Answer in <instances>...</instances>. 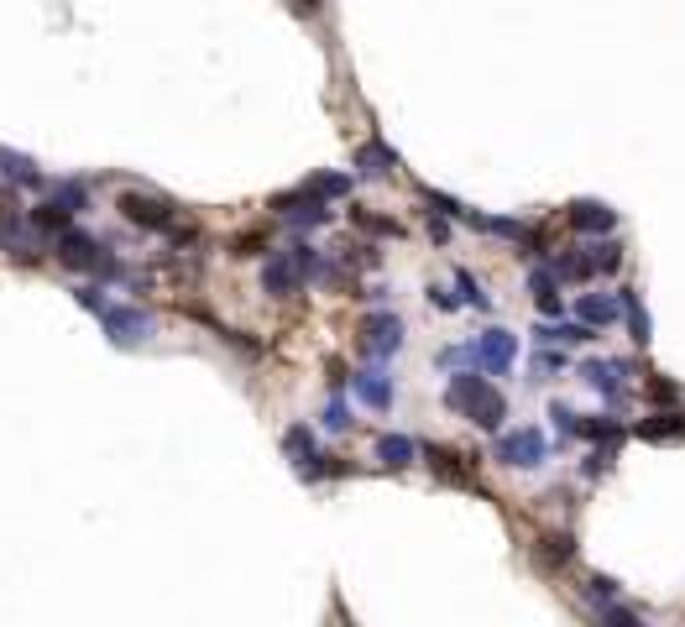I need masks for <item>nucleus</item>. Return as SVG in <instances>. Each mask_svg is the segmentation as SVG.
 I'll list each match as a JSON object with an SVG mask.
<instances>
[{
  "label": "nucleus",
  "instance_id": "1",
  "mask_svg": "<svg viewBox=\"0 0 685 627\" xmlns=\"http://www.w3.org/2000/svg\"><path fill=\"white\" fill-rule=\"evenodd\" d=\"M445 408L471 418V424L487 429V434H497L502 418H508V398H502L487 377H476V371H455L450 387H445Z\"/></svg>",
  "mask_w": 685,
  "mask_h": 627
},
{
  "label": "nucleus",
  "instance_id": "2",
  "mask_svg": "<svg viewBox=\"0 0 685 627\" xmlns=\"http://www.w3.org/2000/svg\"><path fill=\"white\" fill-rule=\"evenodd\" d=\"M0 251L16 262H37L42 257V230L32 225V215H21L16 204H0Z\"/></svg>",
  "mask_w": 685,
  "mask_h": 627
},
{
  "label": "nucleus",
  "instance_id": "3",
  "mask_svg": "<svg viewBox=\"0 0 685 627\" xmlns=\"http://www.w3.org/2000/svg\"><path fill=\"white\" fill-rule=\"evenodd\" d=\"M356 351L367 361H387L403 351V319L398 314H367L356 330Z\"/></svg>",
  "mask_w": 685,
  "mask_h": 627
},
{
  "label": "nucleus",
  "instance_id": "4",
  "mask_svg": "<svg viewBox=\"0 0 685 627\" xmlns=\"http://www.w3.org/2000/svg\"><path fill=\"white\" fill-rule=\"evenodd\" d=\"M544 434L539 429H513V434H502L497 439V460L502 466H513V471H534V466H544Z\"/></svg>",
  "mask_w": 685,
  "mask_h": 627
},
{
  "label": "nucleus",
  "instance_id": "5",
  "mask_svg": "<svg viewBox=\"0 0 685 627\" xmlns=\"http://www.w3.org/2000/svg\"><path fill=\"white\" fill-rule=\"evenodd\" d=\"M272 209L288 220V225H299V230H314V225H330V199H319L314 189H299V194H278L272 199Z\"/></svg>",
  "mask_w": 685,
  "mask_h": 627
},
{
  "label": "nucleus",
  "instance_id": "6",
  "mask_svg": "<svg viewBox=\"0 0 685 627\" xmlns=\"http://www.w3.org/2000/svg\"><path fill=\"white\" fill-rule=\"evenodd\" d=\"M518 361V335L513 330H482L476 335V366L492 371V377H508Z\"/></svg>",
  "mask_w": 685,
  "mask_h": 627
},
{
  "label": "nucleus",
  "instance_id": "7",
  "mask_svg": "<svg viewBox=\"0 0 685 627\" xmlns=\"http://www.w3.org/2000/svg\"><path fill=\"white\" fill-rule=\"evenodd\" d=\"M53 251H58V262L74 267V272H100V262H105V246L95 236H84V230H74V225L53 241Z\"/></svg>",
  "mask_w": 685,
  "mask_h": 627
},
{
  "label": "nucleus",
  "instance_id": "8",
  "mask_svg": "<svg viewBox=\"0 0 685 627\" xmlns=\"http://www.w3.org/2000/svg\"><path fill=\"white\" fill-rule=\"evenodd\" d=\"M304 277H309L304 262L293 257V251H278V257L262 267V293H267V298H288V293L304 288Z\"/></svg>",
  "mask_w": 685,
  "mask_h": 627
},
{
  "label": "nucleus",
  "instance_id": "9",
  "mask_svg": "<svg viewBox=\"0 0 685 627\" xmlns=\"http://www.w3.org/2000/svg\"><path fill=\"white\" fill-rule=\"evenodd\" d=\"M105 319V335H110V345H142L147 335H152V314L147 309H105L100 314Z\"/></svg>",
  "mask_w": 685,
  "mask_h": 627
},
{
  "label": "nucleus",
  "instance_id": "10",
  "mask_svg": "<svg viewBox=\"0 0 685 627\" xmlns=\"http://www.w3.org/2000/svg\"><path fill=\"white\" fill-rule=\"evenodd\" d=\"M628 361H586L581 366V382L591 387V392H602L607 403H623L628 398V387H623V377H628Z\"/></svg>",
  "mask_w": 685,
  "mask_h": 627
},
{
  "label": "nucleus",
  "instance_id": "11",
  "mask_svg": "<svg viewBox=\"0 0 685 627\" xmlns=\"http://www.w3.org/2000/svg\"><path fill=\"white\" fill-rule=\"evenodd\" d=\"M121 215L142 230H168L173 225V204L168 199H152V194H121Z\"/></svg>",
  "mask_w": 685,
  "mask_h": 627
},
{
  "label": "nucleus",
  "instance_id": "12",
  "mask_svg": "<svg viewBox=\"0 0 685 627\" xmlns=\"http://www.w3.org/2000/svg\"><path fill=\"white\" fill-rule=\"evenodd\" d=\"M565 220H570V230H581V236H607V230L618 225V209L602 204V199H576L565 209Z\"/></svg>",
  "mask_w": 685,
  "mask_h": 627
},
{
  "label": "nucleus",
  "instance_id": "13",
  "mask_svg": "<svg viewBox=\"0 0 685 627\" xmlns=\"http://www.w3.org/2000/svg\"><path fill=\"white\" fill-rule=\"evenodd\" d=\"M570 560H576V539H570V533H544V539L534 544V570L539 575H555Z\"/></svg>",
  "mask_w": 685,
  "mask_h": 627
},
{
  "label": "nucleus",
  "instance_id": "14",
  "mask_svg": "<svg viewBox=\"0 0 685 627\" xmlns=\"http://www.w3.org/2000/svg\"><path fill=\"white\" fill-rule=\"evenodd\" d=\"M351 392H356V398L361 403H367V408H393V382H387V371L372 361L367 371H356V377H351Z\"/></svg>",
  "mask_w": 685,
  "mask_h": 627
},
{
  "label": "nucleus",
  "instance_id": "15",
  "mask_svg": "<svg viewBox=\"0 0 685 627\" xmlns=\"http://www.w3.org/2000/svg\"><path fill=\"white\" fill-rule=\"evenodd\" d=\"M638 439H649V445H675L685 439V408H670V413H654V418H638Z\"/></svg>",
  "mask_w": 685,
  "mask_h": 627
},
{
  "label": "nucleus",
  "instance_id": "16",
  "mask_svg": "<svg viewBox=\"0 0 685 627\" xmlns=\"http://www.w3.org/2000/svg\"><path fill=\"white\" fill-rule=\"evenodd\" d=\"M529 293H534V309H539L544 319H560L565 298H560V277H555V267H534V272H529Z\"/></svg>",
  "mask_w": 685,
  "mask_h": 627
},
{
  "label": "nucleus",
  "instance_id": "17",
  "mask_svg": "<svg viewBox=\"0 0 685 627\" xmlns=\"http://www.w3.org/2000/svg\"><path fill=\"white\" fill-rule=\"evenodd\" d=\"M424 460H429V471H435L440 481H450V486H471V471L461 466V455H455V450H445V445H424Z\"/></svg>",
  "mask_w": 685,
  "mask_h": 627
},
{
  "label": "nucleus",
  "instance_id": "18",
  "mask_svg": "<svg viewBox=\"0 0 685 627\" xmlns=\"http://www.w3.org/2000/svg\"><path fill=\"white\" fill-rule=\"evenodd\" d=\"M576 309H581V319H586V324H597V330H607V324L623 314V293H586Z\"/></svg>",
  "mask_w": 685,
  "mask_h": 627
},
{
  "label": "nucleus",
  "instance_id": "19",
  "mask_svg": "<svg viewBox=\"0 0 685 627\" xmlns=\"http://www.w3.org/2000/svg\"><path fill=\"white\" fill-rule=\"evenodd\" d=\"M414 455H419V445L408 434H382L377 439V460L387 471H403V466H414Z\"/></svg>",
  "mask_w": 685,
  "mask_h": 627
},
{
  "label": "nucleus",
  "instance_id": "20",
  "mask_svg": "<svg viewBox=\"0 0 685 627\" xmlns=\"http://www.w3.org/2000/svg\"><path fill=\"white\" fill-rule=\"evenodd\" d=\"M534 340H544V345H586V340H597V324H539L534 330Z\"/></svg>",
  "mask_w": 685,
  "mask_h": 627
},
{
  "label": "nucleus",
  "instance_id": "21",
  "mask_svg": "<svg viewBox=\"0 0 685 627\" xmlns=\"http://www.w3.org/2000/svg\"><path fill=\"white\" fill-rule=\"evenodd\" d=\"M0 178L21 183V189H37V183H42V168H37L32 157H21V152H11V147H0Z\"/></svg>",
  "mask_w": 685,
  "mask_h": 627
},
{
  "label": "nucleus",
  "instance_id": "22",
  "mask_svg": "<svg viewBox=\"0 0 685 627\" xmlns=\"http://www.w3.org/2000/svg\"><path fill=\"white\" fill-rule=\"evenodd\" d=\"M550 267H555L560 283H586V277L597 272V257H591V246H586V251H560Z\"/></svg>",
  "mask_w": 685,
  "mask_h": 627
},
{
  "label": "nucleus",
  "instance_id": "23",
  "mask_svg": "<svg viewBox=\"0 0 685 627\" xmlns=\"http://www.w3.org/2000/svg\"><path fill=\"white\" fill-rule=\"evenodd\" d=\"M27 215H32V225L42 230V236H53V241L63 236L68 225H74V209H63L58 199H48V204H37V209H27Z\"/></svg>",
  "mask_w": 685,
  "mask_h": 627
},
{
  "label": "nucleus",
  "instance_id": "24",
  "mask_svg": "<svg viewBox=\"0 0 685 627\" xmlns=\"http://www.w3.org/2000/svg\"><path fill=\"white\" fill-rule=\"evenodd\" d=\"M393 162H398V157L387 152L382 142H367V147L356 152V173H361V178H387V168H393Z\"/></svg>",
  "mask_w": 685,
  "mask_h": 627
},
{
  "label": "nucleus",
  "instance_id": "25",
  "mask_svg": "<svg viewBox=\"0 0 685 627\" xmlns=\"http://www.w3.org/2000/svg\"><path fill=\"white\" fill-rule=\"evenodd\" d=\"M283 455H288V460H293V466H299V471H304V466H309V460L319 455V450H314V434H309L304 424H293V429L283 434Z\"/></svg>",
  "mask_w": 685,
  "mask_h": 627
},
{
  "label": "nucleus",
  "instance_id": "26",
  "mask_svg": "<svg viewBox=\"0 0 685 627\" xmlns=\"http://www.w3.org/2000/svg\"><path fill=\"white\" fill-rule=\"evenodd\" d=\"M581 439H591V445H618V439H623V424H618V418H581Z\"/></svg>",
  "mask_w": 685,
  "mask_h": 627
},
{
  "label": "nucleus",
  "instance_id": "27",
  "mask_svg": "<svg viewBox=\"0 0 685 627\" xmlns=\"http://www.w3.org/2000/svg\"><path fill=\"white\" fill-rule=\"evenodd\" d=\"M618 293H623V314H628V330H633V340H638V345H649V330H654V324H649L644 304H638V298H633L628 288H618Z\"/></svg>",
  "mask_w": 685,
  "mask_h": 627
},
{
  "label": "nucleus",
  "instance_id": "28",
  "mask_svg": "<svg viewBox=\"0 0 685 627\" xmlns=\"http://www.w3.org/2000/svg\"><path fill=\"white\" fill-rule=\"evenodd\" d=\"M304 189H314L319 199H340V194H351V178L346 173H314Z\"/></svg>",
  "mask_w": 685,
  "mask_h": 627
},
{
  "label": "nucleus",
  "instance_id": "29",
  "mask_svg": "<svg viewBox=\"0 0 685 627\" xmlns=\"http://www.w3.org/2000/svg\"><path fill=\"white\" fill-rule=\"evenodd\" d=\"M550 424L560 439H581V413L576 408H565V403H550Z\"/></svg>",
  "mask_w": 685,
  "mask_h": 627
},
{
  "label": "nucleus",
  "instance_id": "30",
  "mask_svg": "<svg viewBox=\"0 0 685 627\" xmlns=\"http://www.w3.org/2000/svg\"><path fill=\"white\" fill-rule=\"evenodd\" d=\"M455 288H461V304H471V309H492V298L482 293V283H476L471 272H455Z\"/></svg>",
  "mask_w": 685,
  "mask_h": 627
},
{
  "label": "nucleus",
  "instance_id": "31",
  "mask_svg": "<svg viewBox=\"0 0 685 627\" xmlns=\"http://www.w3.org/2000/svg\"><path fill=\"white\" fill-rule=\"evenodd\" d=\"M591 257H597V272H618L623 267V246L618 241H597L591 246Z\"/></svg>",
  "mask_w": 685,
  "mask_h": 627
},
{
  "label": "nucleus",
  "instance_id": "32",
  "mask_svg": "<svg viewBox=\"0 0 685 627\" xmlns=\"http://www.w3.org/2000/svg\"><path fill=\"white\" fill-rule=\"evenodd\" d=\"M612 596H618V580H607V575H591V580H586V601H597V607H607Z\"/></svg>",
  "mask_w": 685,
  "mask_h": 627
},
{
  "label": "nucleus",
  "instance_id": "33",
  "mask_svg": "<svg viewBox=\"0 0 685 627\" xmlns=\"http://www.w3.org/2000/svg\"><path fill=\"white\" fill-rule=\"evenodd\" d=\"M74 298H79V304H84L89 314H105V309H110V304H105V288H100V283H79V288H74Z\"/></svg>",
  "mask_w": 685,
  "mask_h": 627
},
{
  "label": "nucleus",
  "instance_id": "34",
  "mask_svg": "<svg viewBox=\"0 0 685 627\" xmlns=\"http://www.w3.org/2000/svg\"><path fill=\"white\" fill-rule=\"evenodd\" d=\"M63 209H74V215H79V209H89V194L79 189V183H58V194H53Z\"/></svg>",
  "mask_w": 685,
  "mask_h": 627
},
{
  "label": "nucleus",
  "instance_id": "35",
  "mask_svg": "<svg viewBox=\"0 0 685 627\" xmlns=\"http://www.w3.org/2000/svg\"><path fill=\"white\" fill-rule=\"evenodd\" d=\"M555 371H565V356H555V351H539L534 356V382H550Z\"/></svg>",
  "mask_w": 685,
  "mask_h": 627
},
{
  "label": "nucleus",
  "instance_id": "36",
  "mask_svg": "<svg viewBox=\"0 0 685 627\" xmlns=\"http://www.w3.org/2000/svg\"><path fill=\"white\" fill-rule=\"evenodd\" d=\"M262 246H267L262 230H246V236H236V241H231V257H257Z\"/></svg>",
  "mask_w": 685,
  "mask_h": 627
},
{
  "label": "nucleus",
  "instance_id": "37",
  "mask_svg": "<svg viewBox=\"0 0 685 627\" xmlns=\"http://www.w3.org/2000/svg\"><path fill=\"white\" fill-rule=\"evenodd\" d=\"M356 225L377 230V236H398V220H377V215H367V209H356Z\"/></svg>",
  "mask_w": 685,
  "mask_h": 627
},
{
  "label": "nucleus",
  "instance_id": "38",
  "mask_svg": "<svg viewBox=\"0 0 685 627\" xmlns=\"http://www.w3.org/2000/svg\"><path fill=\"white\" fill-rule=\"evenodd\" d=\"M581 471H586V476H602V471H612V445H607V450H602V445H597V450H591V455H586V466H581Z\"/></svg>",
  "mask_w": 685,
  "mask_h": 627
},
{
  "label": "nucleus",
  "instance_id": "39",
  "mask_svg": "<svg viewBox=\"0 0 685 627\" xmlns=\"http://www.w3.org/2000/svg\"><path fill=\"white\" fill-rule=\"evenodd\" d=\"M346 424H351V413H346V403L335 398V403L325 408V429H346Z\"/></svg>",
  "mask_w": 685,
  "mask_h": 627
},
{
  "label": "nucleus",
  "instance_id": "40",
  "mask_svg": "<svg viewBox=\"0 0 685 627\" xmlns=\"http://www.w3.org/2000/svg\"><path fill=\"white\" fill-rule=\"evenodd\" d=\"M649 398H654V403H675L680 387H675V382H649Z\"/></svg>",
  "mask_w": 685,
  "mask_h": 627
},
{
  "label": "nucleus",
  "instance_id": "41",
  "mask_svg": "<svg viewBox=\"0 0 685 627\" xmlns=\"http://www.w3.org/2000/svg\"><path fill=\"white\" fill-rule=\"evenodd\" d=\"M602 622H623V627H633L638 617H633L628 607H612V601H607V607H602Z\"/></svg>",
  "mask_w": 685,
  "mask_h": 627
},
{
  "label": "nucleus",
  "instance_id": "42",
  "mask_svg": "<svg viewBox=\"0 0 685 627\" xmlns=\"http://www.w3.org/2000/svg\"><path fill=\"white\" fill-rule=\"evenodd\" d=\"M429 304H435V309H455V304H461V298H455V293H445V288H429Z\"/></svg>",
  "mask_w": 685,
  "mask_h": 627
},
{
  "label": "nucleus",
  "instance_id": "43",
  "mask_svg": "<svg viewBox=\"0 0 685 627\" xmlns=\"http://www.w3.org/2000/svg\"><path fill=\"white\" fill-rule=\"evenodd\" d=\"M429 236H435V241H450V225H445V215H440V220L429 215Z\"/></svg>",
  "mask_w": 685,
  "mask_h": 627
},
{
  "label": "nucleus",
  "instance_id": "44",
  "mask_svg": "<svg viewBox=\"0 0 685 627\" xmlns=\"http://www.w3.org/2000/svg\"><path fill=\"white\" fill-rule=\"evenodd\" d=\"M319 6V0H299V11H314Z\"/></svg>",
  "mask_w": 685,
  "mask_h": 627
}]
</instances>
